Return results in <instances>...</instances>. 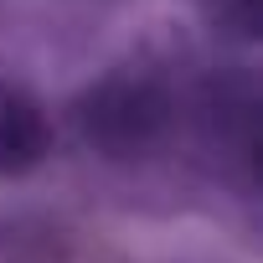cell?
Segmentation results:
<instances>
[{
  "label": "cell",
  "mask_w": 263,
  "mask_h": 263,
  "mask_svg": "<svg viewBox=\"0 0 263 263\" xmlns=\"http://www.w3.org/2000/svg\"><path fill=\"white\" fill-rule=\"evenodd\" d=\"M67 119L93 155L145 160L171 140L181 108H176V88L155 67H114L72 98Z\"/></svg>",
  "instance_id": "obj_1"
},
{
  "label": "cell",
  "mask_w": 263,
  "mask_h": 263,
  "mask_svg": "<svg viewBox=\"0 0 263 263\" xmlns=\"http://www.w3.org/2000/svg\"><path fill=\"white\" fill-rule=\"evenodd\" d=\"M52 145H57L52 108L26 83L0 78V181H21V176L42 171Z\"/></svg>",
  "instance_id": "obj_2"
},
{
  "label": "cell",
  "mask_w": 263,
  "mask_h": 263,
  "mask_svg": "<svg viewBox=\"0 0 263 263\" xmlns=\"http://www.w3.org/2000/svg\"><path fill=\"white\" fill-rule=\"evenodd\" d=\"M201 11L227 42H258L263 31V0H201Z\"/></svg>",
  "instance_id": "obj_3"
}]
</instances>
